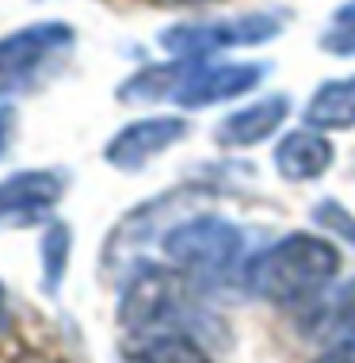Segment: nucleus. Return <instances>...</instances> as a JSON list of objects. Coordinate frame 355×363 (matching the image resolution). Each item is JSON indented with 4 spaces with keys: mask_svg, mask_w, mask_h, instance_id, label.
I'll return each instance as SVG.
<instances>
[{
    "mask_svg": "<svg viewBox=\"0 0 355 363\" xmlns=\"http://www.w3.org/2000/svg\"><path fill=\"white\" fill-rule=\"evenodd\" d=\"M340 257L329 241L310 238V233H291V238L268 245L256 252L244 268L249 287L260 298L275 302V306H298V302H313L337 276Z\"/></svg>",
    "mask_w": 355,
    "mask_h": 363,
    "instance_id": "f257e3e1",
    "label": "nucleus"
},
{
    "mask_svg": "<svg viewBox=\"0 0 355 363\" xmlns=\"http://www.w3.org/2000/svg\"><path fill=\"white\" fill-rule=\"evenodd\" d=\"M195 310V279L187 272L137 268L123 287L118 318L134 333H176V325L191 321Z\"/></svg>",
    "mask_w": 355,
    "mask_h": 363,
    "instance_id": "f03ea898",
    "label": "nucleus"
},
{
    "mask_svg": "<svg viewBox=\"0 0 355 363\" xmlns=\"http://www.w3.org/2000/svg\"><path fill=\"white\" fill-rule=\"evenodd\" d=\"M244 238L241 230L222 218H191L164 233V257L195 283L230 279L241 264Z\"/></svg>",
    "mask_w": 355,
    "mask_h": 363,
    "instance_id": "7ed1b4c3",
    "label": "nucleus"
},
{
    "mask_svg": "<svg viewBox=\"0 0 355 363\" xmlns=\"http://www.w3.org/2000/svg\"><path fill=\"white\" fill-rule=\"evenodd\" d=\"M283 31L279 12H252V16H233V19H203V23H180L161 35V46L176 57H206L214 50L230 46H252L268 43Z\"/></svg>",
    "mask_w": 355,
    "mask_h": 363,
    "instance_id": "20e7f679",
    "label": "nucleus"
},
{
    "mask_svg": "<svg viewBox=\"0 0 355 363\" xmlns=\"http://www.w3.org/2000/svg\"><path fill=\"white\" fill-rule=\"evenodd\" d=\"M264 65H249V62H233V65H214L206 57H184V73H180V88L172 100L184 107H210L218 100H233L244 96L249 88L264 81Z\"/></svg>",
    "mask_w": 355,
    "mask_h": 363,
    "instance_id": "39448f33",
    "label": "nucleus"
},
{
    "mask_svg": "<svg viewBox=\"0 0 355 363\" xmlns=\"http://www.w3.org/2000/svg\"><path fill=\"white\" fill-rule=\"evenodd\" d=\"M73 43L65 23H35L0 38V88H19L43 69V62Z\"/></svg>",
    "mask_w": 355,
    "mask_h": 363,
    "instance_id": "423d86ee",
    "label": "nucleus"
},
{
    "mask_svg": "<svg viewBox=\"0 0 355 363\" xmlns=\"http://www.w3.org/2000/svg\"><path fill=\"white\" fill-rule=\"evenodd\" d=\"M298 329L321 345H351L355 340V279L325 287L313 302H305Z\"/></svg>",
    "mask_w": 355,
    "mask_h": 363,
    "instance_id": "0eeeda50",
    "label": "nucleus"
},
{
    "mask_svg": "<svg viewBox=\"0 0 355 363\" xmlns=\"http://www.w3.org/2000/svg\"><path fill=\"white\" fill-rule=\"evenodd\" d=\"M62 199L54 172H19L0 184V225H31Z\"/></svg>",
    "mask_w": 355,
    "mask_h": 363,
    "instance_id": "6e6552de",
    "label": "nucleus"
},
{
    "mask_svg": "<svg viewBox=\"0 0 355 363\" xmlns=\"http://www.w3.org/2000/svg\"><path fill=\"white\" fill-rule=\"evenodd\" d=\"M187 134V123L184 119H142V123H130L111 138L107 145V161L115 169H142L150 157H157L161 150H169Z\"/></svg>",
    "mask_w": 355,
    "mask_h": 363,
    "instance_id": "1a4fd4ad",
    "label": "nucleus"
},
{
    "mask_svg": "<svg viewBox=\"0 0 355 363\" xmlns=\"http://www.w3.org/2000/svg\"><path fill=\"white\" fill-rule=\"evenodd\" d=\"M291 115V100L287 96H268L256 100L244 111H233L230 119L218 126V142L222 145H256L264 138H271L275 126H283V119Z\"/></svg>",
    "mask_w": 355,
    "mask_h": 363,
    "instance_id": "9d476101",
    "label": "nucleus"
},
{
    "mask_svg": "<svg viewBox=\"0 0 355 363\" xmlns=\"http://www.w3.org/2000/svg\"><path fill=\"white\" fill-rule=\"evenodd\" d=\"M332 164V145L317 130H294L275 150V169L287 180H317Z\"/></svg>",
    "mask_w": 355,
    "mask_h": 363,
    "instance_id": "9b49d317",
    "label": "nucleus"
},
{
    "mask_svg": "<svg viewBox=\"0 0 355 363\" xmlns=\"http://www.w3.org/2000/svg\"><path fill=\"white\" fill-rule=\"evenodd\" d=\"M305 123L313 130H344V126H355V77L321 84L313 92L310 107H305Z\"/></svg>",
    "mask_w": 355,
    "mask_h": 363,
    "instance_id": "f8f14e48",
    "label": "nucleus"
},
{
    "mask_svg": "<svg viewBox=\"0 0 355 363\" xmlns=\"http://www.w3.org/2000/svg\"><path fill=\"white\" fill-rule=\"evenodd\" d=\"M126 363H210L187 333H145L130 348Z\"/></svg>",
    "mask_w": 355,
    "mask_h": 363,
    "instance_id": "ddd939ff",
    "label": "nucleus"
},
{
    "mask_svg": "<svg viewBox=\"0 0 355 363\" xmlns=\"http://www.w3.org/2000/svg\"><path fill=\"white\" fill-rule=\"evenodd\" d=\"M180 73H184V57L172 65H150V69H142L137 77L123 84V100H172L176 88H180Z\"/></svg>",
    "mask_w": 355,
    "mask_h": 363,
    "instance_id": "4468645a",
    "label": "nucleus"
},
{
    "mask_svg": "<svg viewBox=\"0 0 355 363\" xmlns=\"http://www.w3.org/2000/svg\"><path fill=\"white\" fill-rule=\"evenodd\" d=\"M65 260H69V230L62 222H54L43 233V279H46V291L50 294H57V287H62Z\"/></svg>",
    "mask_w": 355,
    "mask_h": 363,
    "instance_id": "2eb2a0df",
    "label": "nucleus"
},
{
    "mask_svg": "<svg viewBox=\"0 0 355 363\" xmlns=\"http://www.w3.org/2000/svg\"><path fill=\"white\" fill-rule=\"evenodd\" d=\"M321 46L332 54H355V0L337 12V23L329 27V35L321 38Z\"/></svg>",
    "mask_w": 355,
    "mask_h": 363,
    "instance_id": "dca6fc26",
    "label": "nucleus"
},
{
    "mask_svg": "<svg viewBox=\"0 0 355 363\" xmlns=\"http://www.w3.org/2000/svg\"><path fill=\"white\" fill-rule=\"evenodd\" d=\"M313 218L321 225H329L332 233H340L344 241H351V249H355V218L340 207V203H321V207L313 211Z\"/></svg>",
    "mask_w": 355,
    "mask_h": 363,
    "instance_id": "f3484780",
    "label": "nucleus"
},
{
    "mask_svg": "<svg viewBox=\"0 0 355 363\" xmlns=\"http://www.w3.org/2000/svg\"><path fill=\"white\" fill-rule=\"evenodd\" d=\"M313 363H355V340H351V345H337V348H329L321 359H313Z\"/></svg>",
    "mask_w": 355,
    "mask_h": 363,
    "instance_id": "a211bd4d",
    "label": "nucleus"
},
{
    "mask_svg": "<svg viewBox=\"0 0 355 363\" xmlns=\"http://www.w3.org/2000/svg\"><path fill=\"white\" fill-rule=\"evenodd\" d=\"M12 363H57L54 356H46V352H23L19 359H12Z\"/></svg>",
    "mask_w": 355,
    "mask_h": 363,
    "instance_id": "6ab92c4d",
    "label": "nucleus"
},
{
    "mask_svg": "<svg viewBox=\"0 0 355 363\" xmlns=\"http://www.w3.org/2000/svg\"><path fill=\"white\" fill-rule=\"evenodd\" d=\"M8 126H12V111L0 107V153H4V142H8Z\"/></svg>",
    "mask_w": 355,
    "mask_h": 363,
    "instance_id": "aec40b11",
    "label": "nucleus"
},
{
    "mask_svg": "<svg viewBox=\"0 0 355 363\" xmlns=\"http://www.w3.org/2000/svg\"><path fill=\"white\" fill-rule=\"evenodd\" d=\"M8 329V302H4V291H0V333Z\"/></svg>",
    "mask_w": 355,
    "mask_h": 363,
    "instance_id": "412c9836",
    "label": "nucleus"
},
{
    "mask_svg": "<svg viewBox=\"0 0 355 363\" xmlns=\"http://www.w3.org/2000/svg\"><path fill=\"white\" fill-rule=\"evenodd\" d=\"M172 4H195V0H172Z\"/></svg>",
    "mask_w": 355,
    "mask_h": 363,
    "instance_id": "4be33fe9",
    "label": "nucleus"
}]
</instances>
